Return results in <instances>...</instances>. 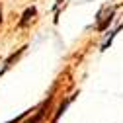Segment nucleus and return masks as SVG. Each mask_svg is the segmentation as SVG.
<instances>
[{"label":"nucleus","mask_w":123,"mask_h":123,"mask_svg":"<svg viewBox=\"0 0 123 123\" xmlns=\"http://www.w3.org/2000/svg\"><path fill=\"white\" fill-rule=\"evenodd\" d=\"M37 14V10L33 8V6H29V8H25V12H24V16H22V20H20V25L24 27V25H27L29 22H31V18Z\"/></svg>","instance_id":"nucleus-1"},{"label":"nucleus","mask_w":123,"mask_h":123,"mask_svg":"<svg viewBox=\"0 0 123 123\" xmlns=\"http://www.w3.org/2000/svg\"><path fill=\"white\" fill-rule=\"evenodd\" d=\"M49 102H51V98H47V102H43V105H41V110L29 119V121H25V123H41V119H43V115H45V110H47V105H49Z\"/></svg>","instance_id":"nucleus-2"},{"label":"nucleus","mask_w":123,"mask_h":123,"mask_svg":"<svg viewBox=\"0 0 123 123\" xmlns=\"http://www.w3.org/2000/svg\"><path fill=\"white\" fill-rule=\"evenodd\" d=\"M72 98H74V96H70V98H68L67 102H63V104L59 105V110H57V113H55V117H53V121H51V123H57V121H59V117H61V115L65 113V110H67V107H68V104L72 102Z\"/></svg>","instance_id":"nucleus-3"},{"label":"nucleus","mask_w":123,"mask_h":123,"mask_svg":"<svg viewBox=\"0 0 123 123\" xmlns=\"http://www.w3.org/2000/svg\"><path fill=\"white\" fill-rule=\"evenodd\" d=\"M113 14H115V10H110V12H107V16H105L104 20H100V22H98V29H102V31H104V29L107 27V24L113 20Z\"/></svg>","instance_id":"nucleus-4"},{"label":"nucleus","mask_w":123,"mask_h":123,"mask_svg":"<svg viewBox=\"0 0 123 123\" xmlns=\"http://www.w3.org/2000/svg\"><path fill=\"white\" fill-rule=\"evenodd\" d=\"M29 111H31V110H29ZM29 111H24V113H22V115H18V117H14V119H10V121H8V123H20V121H22V119H24V117H25V115H27V113H29Z\"/></svg>","instance_id":"nucleus-5"},{"label":"nucleus","mask_w":123,"mask_h":123,"mask_svg":"<svg viewBox=\"0 0 123 123\" xmlns=\"http://www.w3.org/2000/svg\"><path fill=\"white\" fill-rule=\"evenodd\" d=\"M0 24H2V8H0Z\"/></svg>","instance_id":"nucleus-6"}]
</instances>
